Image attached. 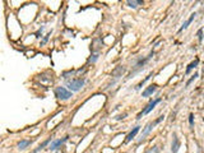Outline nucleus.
<instances>
[{"instance_id":"nucleus-1","label":"nucleus","mask_w":204,"mask_h":153,"mask_svg":"<svg viewBox=\"0 0 204 153\" xmlns=\"http://www.w3.org/2000/svg\"><path fill=\"white\" fill-rule=\"evenodd\" d=\"M86 84V79L84 78H71V79H66L65 80V88L69 89L71 93L73 92H78L84 87Z\"/></svg>"},{"instance_id":"nucleus-2","label":"nucleus","mask_w":204,"mask_h":153,"mask_svg":"<svg viewBox=\"0 0 204 153\" xmlns=\"http://www.w3.org/2000/svg\"><path fill=\"white\" fill-rule=\"evenodd\" d=\"M163 120H165V115H161V116L158 117V119H156L154 121H149V122H148V124H147L144 128H143V130L140 131V139H139V140L142 142L143 139H146V136H148V135L151 134L152 130L154 129V126L158 125V124H160L161 121H163Z\"/></svg>"},{"instance_id":"nucleus-3","label":"nucleus","mask_w":204,"mask_h":153,"mask_svg":"<svg viewBox=\"0 0 204 153\" xmlns=\"http://www.w3.org/2000/svg\"><path fill=\"white\" fill-rule=\"evenodd\" d=\"M54 93H55L56 98L60 100V101H68L73 97V93H71L69 89H66L65 87H61V86L56 87V88L54 89Z\"/></svg>"},{"instance_id":"nucleus-4","label":"nucleus","mask_w":204,"mask_h":153,"mask_svg":"<svg viewBox=\"0 0 204 153\" xmlns=\"http://www.w3.org/2000/svg\"><path fill=\"white\" fill-rule=\"evenodd\" d=\"M161 101H162V98H161V97H157V98H154V100H151V101H149V104H148V105L144 107V109H143V110L139 112V114H138L136 119L139 120V119H142V116L148 115L151 111H153V110H154V107H156L158 104H160Z\"/></svg>"},{"instance_id":"nucleus-5","label":"nucleus","mask_w":204,"mask_h":153,"mask_svg":"<svg viewBox=\"0 0 204 153\" xmlns=\"http://www.w3.org/2000/svg\"><path fill=\"white\" fill-rule=\"evenodd\" d=\"M68 139H69V136L66 135V136H64V138H60V139H54V140H51L50 146H49V149H50V151H56V149H59V148L63 146L65 142H68Z\"/></svg>"},{"instance_id":"nucleus-6","label":"nucleus","mask_w":204,"mask_h":153,"mask_svg":"<svg viewBox=\"0 0 204 153\" xmlns=\"http://www.w3.org/2000/svg\"><path fill=\"white\" fill-rule=\"evenodd\" d=\"M180 139H178V136L176 133H173L172 134V143H171V152L172 153H177V151L180 149Z\"/></svg>"},{"instance_id":"nucleus-7","label":"nucleus","mask_w":204,"mask_h":153,"mask_svg":"<svg viewBox=\"0 0 204 153\" xmlns=\"http://www.w3.org/2000/svg\"><path fill=\"white\" fill-rule=\"evenodd\" d=\"M157 91V86L156 84H151V86H148L147 88L142 92V97H144V98H147V97H151L154 92Z\"/></svg>"},{"instance_id":"nucleus-8","label":"nucleus","mask_w":204,"mask_h":153,"mask_svg":"<svg viewBox=\"0 0 204 153\" xmlns=\"http://www.w3.org/2000/svg\"><path fill=\"white\" fill-rule=\"evenodd\" d=\"M125 73V68L122 65H120V66H116V68L112 70V73H111V76H114V78L117 80L120 78V76H122V74Z\"/></svg>"},{"instance_id":"nucleus-9","label":"nucleus","mask_w":204,"mask_h":153,"mask_svg":"<svg viewBox=\"0 0 204 153\" xmlns=\"http://www.w3.org/2000/svg\"><path fill=\"white\" fill-rule=\"evenodd\" d=\"M31 144H32V140H29V139H22V140H19V142L17 143V148H18L19 151H26Z\"/></svg>"},{"instance_id":"nucleus-10","label":"nucleus","mask_w":204,"mask_h":153,"mask_svg":"<svg viewBox=\"0 0 204 153\" xmlns=\"http://www.w3.org/2000/svg\"><path fill=\"white\" fill-rule=\"evenodd\" d=\"M140 128H142V126H139V125H136L135 128H133V130L129 133V134H128V136H126L125 142H126V143H129V142H131L133 139H134V138H135V135L138 134V133H139Z\"/></svg>"},{"instance_id":"nucleus-11","label":"nucleus","mask_w":204,"mask_h":153,"mask_svg":"<svg viewBox=\"0 0 204 153\" xmlns=\"http://www.w3.org/2000/svg\"><path fill=\"white\" fill-rule=\"evenodd\" d=\"M195 17H196V13H191V14H190V17H189V18H188V19L185 20V22L182 23V26L180 27V29H178V31H180V32H181V31L186 29V28L189 27V26H190V24L193 23V20L195 19Z\"/></svg>"},{"instance_id":"nucleus-12","label":"nucleus","mask_w":204,"mask_h":153,"mask_svg":"<svg viewBox=\"0 0 204 153\" xmlns=\"http://www.w3.org/2000/svg\"><path fill=\"white\" fill-rule=\"evenodd\" d=\"M51 140H52V139H51V138H47V139H46V140H44V142L41 143V144H40L37 148H36V149H33V151L31 152V153H38L40 151H42L45 147H47V146L50 144V143H51Z\"/></svg>"},{"instance_id":"nucleus-13","label":"nucleus","mask_w":204,"mask_h":153,"mask_svg":"<svg viewBox=\"0 0 204 153\" xmlns=\"http://www.w3.org/2000/svg\"><path fill=\"white\" fill-rule=\"evenodd\" d=\"M126 5L129 8H138L139 7V5H143V2L142 0H134V2H133V0H129V2H126Z\"/></svg>"},{"instance_id":"nucleus-14","label":"nucleus","mask_w":204,"mask_h":153,"mask_svg":"<svg viewBox=\"0 0 204 153\" xmlns=\"http://www.w3.org/2000/svg\"><path fill=\"white\" fill-rule=\"evenodd\" d=\"M198 64H199V60H198V59H195L194 61H191V63L188 65V68H186V70H185V73H186V74H189L193 69H195V68H196Z\"/></svg>"},{"instance_id":"nucleus-15","label":"nucleus","mask_w":204,"mask_h":153,"mask_svg":"<svg viewBox=\"0 0 204 153\" xmlns=\"http://www.w3.org/2000/svg\"><path fill=\"white\" fill-rule=\"evenodd\" d=\"M152 76H153V71H152V73H149V74H148V75L146 76V78H144V79H143V80L140 82V83H139V84H138V86L135 87V91H139V89L142 88V87H143V84H146V83H147V82H148V80H149V79L152 78Z\"/></svg>"},{"instance_id":"nucleus-16","label":"nucleus","mask_w":204,"mask_h":153,"mask_svg":"<svg viewBox=\"0 0 204 153\" xmlns=\"http://www.w3.org/2000/svg\"><path fill=\"white\" fill-rule=\"evenodd\" d=\"M158 152H160V147H158V146H153L151 148H148L144 153H158Z\"/></svg>"},{"instance_id":"nucleus-17","label":"nucleus","mask_w":204,"mask_h":153,"mask_svg":"<svg viewBox=\"0 0 204 153\" xmlns=\"http://www.w3.org/2000/svg\"><path fill=\"white\" fill-rule=\"evenodd\" d=\"M98 58H100V55H98V54H93V55H91V58L88 59V63H96V61L98 60Z\"/></svg>"},{"instance_id":"nucleus-18","label":"nucleus","mask_w":204,"mask_h":153,"mask_svg":"<svg viewBox=\"0 0 204 153\" xmlns=\"http://www.w3.org/2000/svg\"><path fill=\"white\" fill-rule=\"evenodd\" d=\"M50 36H51V32H49L47 34H45V37L42 38V41H41V46H44V45H46V44H47V41H49V38H50Z\"/></svg>"},{"instance_id":"nucleus-19","label":"nucleus","mask_w":204,"mask_h":153,"mask_svg":"<svg viewBox=\"0 0 204 153\" xmlns=\"http://www.w3.org/2000/svg\"><path fill=\"white\" fill-rule=\"evenodd\" d=\"M198 76H199V74H198V73H195V74H194V75L191 76V78H190V79H189V80L186 82V84H185V86H186V87H189V86H190V84L193 83V82H194V80H195V79L198 78Z\"/></svg>"},{"instance_id":"nucleus-20","label":"nucleus","mask_w":204,"mask_h":153,"mask_svg":"<svg viewBox=\"0 0 204 153\" xmlns=\"http://www.w3.org/2000/svg\"><path fill=\"white\" fill-rule=\"evenodd\" d=\"M44 29H45V27H44V26H42V27H40V28H38V31L34 33L36 38H40V37H42V32H44Z\"/></svg>"},{"instance_id":"nucleus-21","label":"nucleus","mask_w":204,"mask_h":153,"mask_svg":"<svg viewBox=\"0 0 204 153\" xmlns=\"http://www.w3.org/2000/svg\"><path fill=\"white\" fill-rule=\"evenodd\" d=\"M196 36H198V40H199V44H202L203 42V28H199Z\"/></svg>"},{"instance_id":"nucleus-22","label":"nucleus","mask_w":204,"mask_h":153,"mask_svg":"<svg viewBox=\"0 0 204 153\" xmlns=\"http://www.w3.org/2000/svg\"><path fill=\"white\" fill-rule=\"evenodd\" d=\"M189 125H190V128L194 126V114L189 115Z\"/></svg>"},{"instance_id":"nucleus-23","label":"nucleus","mask_w":204,"mask_h":153,"mask_svg":"<svg viewBox=\"0 0 204 153\" xmlns=\"http://www.w3.org/2000/svg\"><path fill=\"white\" fill-rule=\"evenodd\" d=\"M126 116H128V114H126V112H124V114H121V115H117L115 119H116V120H122V119H125Z\"/></svg>"}]
</instances>
